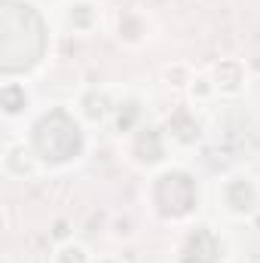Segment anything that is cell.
<instances>
[{
  "label": "cell",
  "mask_w": 260,
  "mask_h": 263,
  "mask_svg": "<svg viewBox=\"0 0 260 263\" xmlns=\"http://www.w3.org/2000/svg\"><path fill=\"white\" fill-rule=\"evenodd\" d=\"M257 184L245 175H236V178H227L224 181V208L236 217H245L257 208Z\"/></svg>",
  "instance_id": "obj_1"
}]
</instances>
